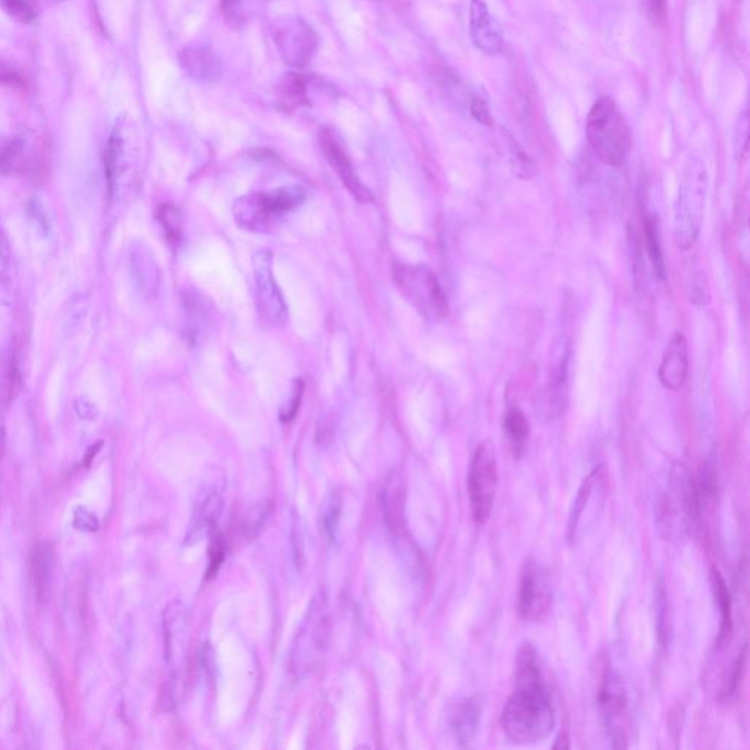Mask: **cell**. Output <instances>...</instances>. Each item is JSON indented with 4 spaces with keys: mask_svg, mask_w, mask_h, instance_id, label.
<instances>
[{
    "mask_svg": "<svg viewBox=\"0 0 750 750\" xmlns=\"http://www.w3.org/2000/svg\"><path fill=\"white\" fill-rule=\"evenodd\" d=\"M501 727L516 745H534L550 736L556 727V712L544 680L516 683L501 712Z\"/></svg>",
    "mask_w": 750,
    "mask_h": 750,
    "instance_id": "obj_1",
    "label": "cell"
},
{
    "mask_svg": "<svg viewBox=\"0 0 750 750\" xmlns=\"http://www.w3.org/2000/svg\"><path fill=\"white\" fill-rule=\"evenodd\" d=\"M658 529L667 541L685 540L701 519L693 477L682 463H674L655 509Z\"/></svg>",
    "mask_w": 750,
    "mask_h": 750,
    "instance_id": "obj_2",
    "label": "cell"
},
{
    "mask_svg": "<svg viewBox=\"0 0 750 750\" xmlns=\"http://www.w3.org/2000/svg\"><path fill=\"white\" fill-rule=\"evenodd\" d=\"M332 638V617L326 589H320L311 600L307 616L293 639L291 671L296 679L313 673L323 660Z\"/></svg>",
    "mask_w": 750,
    "mask_h": 750,
    "instance_id": "obj_3",
    "label": "cell"
},
{
    "mask_svg": "<svg viewBox=\"0 0 750 750\" xmlns=\"http://www.w3.org/2000/svg\"><path fill=\"white\" fill-rule=\"evenodd\" d=\"M589 144L601 162L622 166L632 148V132L619 107L608 97L598 100L586 118Z\"/></svg>",
    "mask_w": 750,
    "mask_h": 750,
    "instance_id": "obj_4",
    "label": "cell"
},
{
    "mask_svg": "<svg viewBox=\"0 0 750 750\" xmlns=\"http://www.w3.org/2000/svg\"><path fill=\"white\" fill-rule=\"evenodd\" d=\"M393 274L406 301L422 317L430 321H441L446 317L449 305L433 270L424 264H396Z\"/></svg>",
    "mask_w": 750,
    "mask_h": 750,
    "instance_id": "obj_5",
    "label": "cell"
},
{
    "mask_svg": "<svg viewBox=\"0 0 750 750\" xmlns=\"http://www.w3.org/2000/svg\"><path fill=\"white\" fill-rule=\"evenodd\" d=\"M499 488V465L496 446L493 441L484 440L478 444L468 475V496L471 501L472 516L478 525H484L491 518Z\"/></svg>",
    "mask_w": 750,
    "mask_h": 750,
    "instance_id": "obj_6",
    "label": "cell"
},
{
    "mask_svg": "<svg viewBox=\"0 0 750 750\" xmlns=\"http://www.w3.org/2000/svg\"><path fill=\"white\" fill-rule=\"evenodd\" d=\"M553 600L550 573L541 563L528 560L522 569L516 600L522 619L529 623L544 622L553 607Z\"/></svg>",
    "mask_w": 750,
    "mask_h": 750,
    "instance_id": "obj_7",
    "label": "cell"
},
{
    "mask_svg": "<svg viewBox=\"0 0 750 750\" xmlns=\"http://www.w3.org/2000/svg\"><path fill=\"white\" fill-rule=\"evenodd\" d=\"M304 200V192L298 188H283L263 194H252L238 203L239 223L245 228H267L276 217L288 213Z\"/></svg>",
    "mask_w": 750,
    "mask_h": 750,
    "instance_id": "obj_8",
    "label": "cell"
},
{
    "mask_svg": "<svg viewBox=\"0 0 750 750\" xmlns=\"http://www.w3.org/2000/svg\"><path fill=\"white\" fill-rule=\"evenodd\" d=\"M608 494V471L598 466L582 482L567 523V540L575 544L603 510Z\"/></svg>",
    "mask_w": 750,
    "mask_h": 750,
    "instance_id": "obj_9",
    "label": "cell"
},
{
    "mask_svg": "<svg viewBox=\"0 0 750 750\" xmlns=\"http://www.w3.org/2000/svg\"><path fill=\"white\" fill-rule=\"evenodd\" d=\"M254 263L258 313L271 323H283L286 320V307L282 293L274 282L271 255L267 251L258 252Z\"/></svg>",
    "mask_w": 750,
    "mask_h": 750,
    "instance_id": "obj_10",
    "label": "cell"
},
{
    "mask_svg": "<svg viewBox=\"0 0 750 750\" xmlns=\"http://www.w3.org/2000/svg\"><path fill=\"white\" fill-rule=\"evenodd\" d=\"M469 30L475 47L488 56L499 55L504 47V34L499 21L485 0H471Z\"/></svg>",
    "mask_w": 750,
    "mask_h": 750,
    "instance_id": "obj_11",
    "label": "cell"
},
{
    "mask_svg": "<svg viewBox=\"0 0 750 750\" xmlns=\"http://www.w3.org/2000/svg\"><path fill=\"white\" fill-rule=\"evenodd\" d=\"M598 707L611 734L616 736L617 731L620 730V721L626 717L627 693L619 674L610 667L605 671L603 683L598 692Z\"/></svg>",
    "mask_w": 750,
    "mask_h": 750,
    "instance_id": "obj_12",
    "label": "cell"
},
{
    "mask_svg": "<svg viewBox=\"0 0 750 750\" xmlns=\"http://www.w3.org/2000/svg\"><path fill=\"white\" fill-rule=\"evenodd\" d=\"M689 374L688 340L683 333L673 334L664 351L658 377L668 390H680L685 386Z\"/></svg>",
    "mask_w": 750,
    "mask_h": 750,
    "instance_id": "obj_13",
    "label": "cell"
},
{
    "mask_svg": "<svg viewBox=\"0 0 750 750\" xmlns=\"http://www.w3.org/2000/svg\"><path fill=\"white\" fill-rule=\"evenodd\" d=\"M276 43L283 58L291 65L301 66L313 58L315 49H317V39L315 34L304 22H295L293 25H286L282 30L277 31Z\"/></svg>",
    "mask_w": 750,
    "mask_h": 750,
    "instance_id": "obj_14",
    "label": "cell"
},
{
    "mask_svg": "<svg viewBox=\"0 0 750 750\" xmlns=\"http://www.w3.org/2000/svg\"><path fill=\"white\" fill-rule=\"evenodd\" d=\"M320 140L321 148H323L330 166L336 170L343 185L349 189V192L354 195L356 200L361 201V203H371V201H373V194H371V191H368V189L362 185V182L359 181L354 166L349 162L348 156L343 153L339 144L336 143L333 135L330 134L329 131H323L321 132Z\"/></svg>",
    "mask_w": 750,
    "mask_h": 750,
    "instance_id": "obj_15",
    "label": "cell"
},
{
    "mask_svg": "<svg viewBox=\"0 0 750 750\" xmlns=\"http://www.w3.org/2000/svg\"><path fill=\"white\" fill-rule=\"evenodd\" d=\"M182 68L200 83H214L222 75V62L219 56L206 44L185 47L179 55Z\"/></svg>",
    "mask_w": 750,
    "mask_h": 750,
    "instance_id": "obj_16",
    "label": "cell"
},
{
    "mask_svg": "<svg viewBox=\"0 0 750 750\" xmlns=\"http://www.w3.org/2000/svg\"><path fill=\"white\" fill-rule=\"evenodd\" d=\"M480 720V701L477 698H465L459 701L450 712V729L453 730L459 742L468 743L477 734Z\"/></svg>",
    "mask_w": 750,
    "mask_h": 750,
    "instance_id": "obj_17",
    "label": "cell"
},
{
    "mask_svg": "<svg viewBox=\"0 0 750 750\" xmlns=\"http://www.w3.org/2000/svg\"><path fill=\"white\" fill-rule=\"evenodd\" d=\"M223 499L219 493H209L197 504L192 521L194 525L189 528L188 541L191 544L200 541L204 534H209L216 528L220 516L223 513Z\"/></svg>",
    "mask_w": 750,
    "mask_h": 750,
    "instance_id": "obj_18",
    "label": "cell"
},
{
    "mask_svg": "<svg viewBox=\"0 0 750 750\" xmlns=\"http://www.w3.org/2000/svg\"><path fill=\"white\" fill-rule=\"evenodd\" d=\"M711 579L714 598L717 601L718 610H720V632H718L717 648H723L729 641L731 632H733L730 591L717 569H712Z\"/></svg>",
    "mask_w": 750,
    "mask_h": 750,
    "instance_id": "obj_19",
    "label": "cell"
},
{
    "mask_svg": "<svg viewBox=\"0 0 750 750\" xmlns=\"http://www.w3.org/2000/svg\"><path fill=\"white\" fill-rule=\"evenodd\" d=\"M503 430L515 458H521L528 444L531 425L519 408H510L503 421Z\"/></svg>",
    "mask_w": 750,
    "mask_h": 750,
    "instance_id": "obj_20",
    "label": "cell"
},
{
    "mask_svg": "<svg viewBox=\"0 0 750 750\" xmlns=\"http://www.w3.org/2000/svg\"><path fill=\"white\" fill-rule=\"evenodd\" d=\"M402 484L396 475H390L389 480L384 482L381 490V507H383L384 519L389 523L390 528L399 529L402 525Z\"/></svg>",
    "mask_w": 750,
    "mask_h": 750,
    "instance_id": "obj_21",
    "label": "cell"
},
{
    "mask_svg": "<svg viewBox=\"0 0 750 750\" xmlns=\"http://www.w3.org/2000/svg\"><path fill=\"white\" fill-rule=\"evenodd\" d=\"M30 567L37 598L42 601L46 594L47 584H49L50 569H52V553L47 545H34L31 551Z\"/></svg>",
    "mask_w": 750,
    "mask_h": 750,
    "instance_id": "obj_22",
    "label": "cell"
},
{
    "mask_svg": "<svg viewBox=\"0 0 750 750\" xmlns=\"http://www.w3.org/2000/svg\"><path fill=\"white\" fill-rule=\"evenodd\" d=\"M644 241L646 254L651 261L655 276L660 280H666V263H664L663 248H661L660 233L652 217H646L644 220Z\"/></svg>",
    "mask_w": 750,
    "mask_h": 750,
    "instance_id": "obj_23",
    "label": "cell"
},
{
    "mask_svg": "<svg viewBox=\"0 0 750 750\" xmlns=\"http://www.w3.org/2000/svg\"><path fill=\"white\" fill-rule=\"evenodd\" d=\"M342 493L339 490H334L329 496L326 497L323 504V531L326 534L327 540L330 542L337 541V535H339V522L340 515H342Z\"/></svg>",
    "mask_w": 750,
    "mask_h": 750,
    "instance_id": "obj_24",
    "label": "cell"
},
{
    "mask_svg": "<svg viewBox=\"0 0 750 750\" xmlns=\"http://www.w3.org/2000/svg\"><path fill=\"white\" fill-rule=\"evenodd\" d=\"M280 99L286 107H296L307 102V81L301 75L291 74L282 81Z\"/></svg>",
    "mask_w": 750,
    "mask_h": 750,
    "instance_id": "obj_25",
    "label": "cell"
},
{
    "mask_svg": "<svg viewBox=\"0 0 750 750\" xmlns=\"http://www.w3.org/2000/svg\"><path fill=\"white\" fill-rule=\"evenodd\" d=\"M42 0H0L2 8L15 20L30 24L39 17Z\"/></svg>",
    "mask_w": 750,
    "mask_h": 750,
    "instance_id": "obj_26",
    "label": "cell"
},
{
    "mask_svg": "<svg viewBox=\"0 0 750 750\" xmlns=\"http://www.w3.org/2000/svg\"><path fill=\"white\" fill-rule=\"evenodd\" d=\"M21 387L22 378L20 368H18L17 358H15V355H12L11 359H9L8 368H6L2 387H0V402L9 405L15 397L20 395Z\"/></svg>",
    "mask_w": 750,
    "mask_h": 750,
    "instance_id": "obj_27",
    "label": "cell"
},
{
    "mask_svg": "<svg viewBox=\"0 0 750 750\" xmlns=\"http://www.w3.org/2000/svg\"><path fill=\"white\" fill-rule=\"evenodd\" d=\"M746 660H748V646L745 645L740 654L737 655L736 660H734L729 676L723 682V688H721L720 693L721 699H729L736 693L739 683L742 682L743 674L746 671Z\"/></svg>",
    "mask_w": 750,
    "mask_h": 750,
    "instance_id": "obj_28",
    "label": "cell"
},
{
    "mask_svg": "<svg viewBox=\"0 0 750 750\" xmlns=\"http://www.w3.org/2000/svg\"><path fill=\"white\" fill-rule=\"evenodd\" d=\"M509 141L510 154H512L513 172H515L516 175L521 176V178L523 179H531L532 176L537 173V167H535V163L532 162L531 157H529L528 154H526L525 151H523L522 148L519 147V144L513 141L512 137H509Z\"/></svg>",
    "mask_w": 750,
    "mask_h": 750,
    "instance_id": "obj_29",
    "label": "cell"
},
{
    "mask_svg": "<svg viewBox=\"0 0 750 750\" xmlns=\"http://www.w3.org/2000/svg\"><path fill=\"white\" fill-rule=\"evenodd\" d=\"M657 620H658V632H660L661 644L666 646L668 644V636H670V629H668V603H667V592L664 582H658L657 588Z\"/></svg>",
    "mask_w": 750,
    "mask_h": 750,
    "instance_id": "obj_30",
    "label": "cell"
},
{
    "mask_svg": "<svg viewBox=\"0 0 750 750\" xmlns=\"http://www.w3.org/2000/svg\"><path fill=\"white\" fill-rule=\"evenodd\" d=\"M0 85L25 88V77L17 63L0 58Z\"/></svg>",
    "mask_w": 750,
    "mask_h": 750,
    "instance_id": "obj_31",
    "label": "cell"
},
{
    "mask_svg": "<svg viewBox=\"0 0 750 750\" xmlns=\"http://www.w3.org/2000/svg\"><path fill=\"white\" fill-rule=\"evenodd\" d=\"M159 219L166 229L169 239H176L179 235V214L172 206H162L159 210Z\"/></svg>",
    "mask_w": 750,
    "mask_h": 750,
    "instance_id": "obj_32",
    "label": "cell"
},
{
    "mask_svg": "<svg viewBox=\"0 0 750 750\" xmlns=\"http://www.w3.org/2000/svg\"><path fill=\"white\" fill-rule=\"evenodd\" d=\"M469 109H471V115L474 116L475 121H478L485 126L493 125V116H491L487 103H485L481 97H472L471 103H469Z\"/></svg>",
    "mask_w": 750,
    "mask_h": 750,
    "instance_id": "obj_33",
    "label": "cell"
},
{
    "mask_svg": "<svg viewBox=\"0 0 750 750\" xmlns=\"http://www.w3.org/2000/svg\"><path fill=\"white\" fill-rule=\"evenodd\" d=\"M226 544L222 537L214 538L210 547L209 578L219 570L220 564L225 560Z\"/></svg>",
    "mask_w": 750,
    "mask_h": 750,
    "instance_id": "obj_34",
    "label": "cell"
},
{
    "mask_svg": "<svg viewBox=\"0 0 750 750\" xmlns=\"http://www.w3.org/2000/svg\"><path fill=\"white\" fill-rule=\"evenodd\" d=\"M241 0H222V12L230 24H241Z\"/></svg>",
    "mask_w": 750,
    "mask_h": 750,
    "instance_id": "obj_35",
    "label": "cell"
},
{
    "mask_svg": "<svg viewBox=\"0 0 750 750\" xmlns=\"http://www.w3.org/2000/svg\"><path fill=\"white\" fill-rule=\"evenodd\" d=\"M74 525L77 526L78 529H83V531L88 532H96L97 529H99V522H97V519L85 509H78L77 512H75Z\"/></svg>",
    "mask_w": 750,
    "mask_h": 750,
    "instance_id": "obj_36",
    "label": "cell"
},
{
    "mask_svg": "<svg viewBox=\"0 0 750 750\" xmlns=\"http://www.w3.org/2000/svg\"><path fill=\"white\" fill-rule=\"evenodd\" d=\"M649 11L657 21L664 20L667 11V0H649Z\"/></svg>",
    "mask_w": 750,
    "mask_h": 750,
    "instance_id": "obj_37",
    "label": "cell"
},
{
    "mask_svg": "<svg viewBox=\"0 0 750 750\" xmlns=\"http://www.w3.org/2000/svg\"><path fill=\"white\" fill-rule=\"evenodd\" d=\"M100 449H102V441H99V443L94 444V446L91 447L90 450H88L87 456H85V458H87L85 459V463H87V466H90L91 460H93L94 456H96L97 453H99Z\"/></svg>",
    "mask_w": 750,
    "mask_h": 750,
    "instance_id": "obj_38",
    "label": "cell"
},
{
    "mask_svg": "<svg viewBox=\"0 0 750 750\" xmlns=\"http://www.w3.org/2000/svg\"><path fill=\"white\" fill-rule=\"evenodd\" d=\"M5 450H6L5 430H3V427H0V460H2L3 456H5Z\"/></svg>",
    "mask_w": 750,
    "mask_h": 750,
    "instance_id": "obj_39",
    "label": "cell"
},
{
    "mask_svg": "<svg viewBox=\"0 0 750 750\" xmlns=\"http://www.w3.org/2000/svg\"><path fill=\"white\" fill-rule=\"evenodd\" d=\"M46 2L59 3V2H65V0H46Z\"/></svg>",
    "mask_w": 750,
    "mask_h": 750,
    "instance_id": "obj_40",
    "label": "cell"
}]
</instances>
